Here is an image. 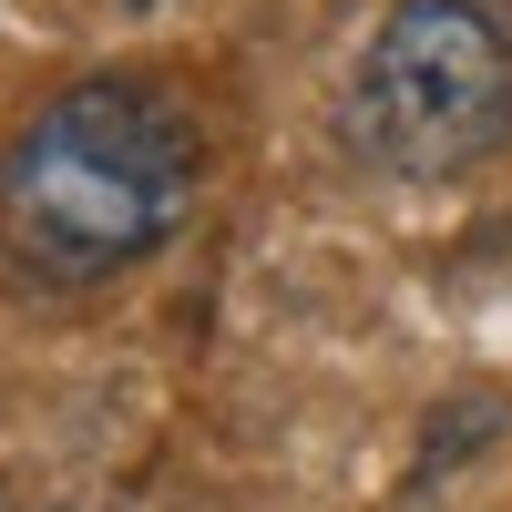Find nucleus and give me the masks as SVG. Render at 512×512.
<instances>
[{"mask_svg": "<svg viewBox=\"0 0 512 512\" xmlns=\"http://www.w3.org/2000/svg\"><path fill=\"white\" fill-rule=\"evenodd\" d=\"M0 512H11V502H0Z\"/></svg>", "mask_w": 512, "mask_h": 512, "instance_id": "obj_4", "label": "nucleus"}, {"mask_svg": "<svg viewBox=\"0 0 512 512\" xmlns=\"http://www.w3.org/2000/svg\"><path fill=\"white\" fill-rule=\"evenodd\" d=\"M113 11H154V0H113Z\"/></svg>", "mask_w": 512, "mask_h": 512, "instance_id": "obj_3", "label": "nucleus"}, {"mask_svg": "<svg viewBox=\"0 0 512 512\" xmlns=\"http://www.w3.org/2000/svg\"><path fill=\"white\" fill-rule=\"evenodd\" d=\"M338 134L369 175L441 185L512 134V41L482 0H400L349 72Z\"/></svg>", "mask_w": 512, "mask_h": 512, "instance_id": "obj_2", "label": "nucleus"}, {"mask_svg": "<svg viewBox=\"0 0 512 512\" xmlns=\"http://www.w3.org/2000/svg\"><path fill=\"white\" fill-rule=\"evenodd\" d=\"M195 123L144 72H82L0 144V267L41 297L113 287L185 226Z\"/></svg>", "mask_w": 512, "mask_h": 512, "instance_id": "obj_1", "label": "nucleus"}]
</instances>
